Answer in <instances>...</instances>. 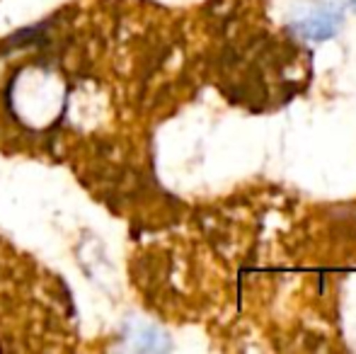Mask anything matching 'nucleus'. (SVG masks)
I'll use <instances>...</instances> for the list:
<instances>
[{
	"label": "nucleus",
	"mask_w": 356,
	"mask_h": 354,
	"mask_svg": "<svg viewBox=\"0 0 356 354\" xmlns=\"http://www.w3.org/2000/svg\"><path fill=\"white\" fill-rule=\"evenodd\" d=\"M342 27V13L337 8H315L293 22V32L310 42H325Z\"/></svg>",
	"instance_id": "1"
},
{
	"label": "nucleus",
	"mask_w": 356,
	"mask_h": 354,
	"mask_svg": "<svg viewBox=\"0 0 356 354\" xmlns=\"http://www.w3.org/2000/svg\"><path fill=\"white\" fill-rule=\"evenodd\" d=\"M127 337H134V347H136V350H165V347H168V340L163 337V332L153 330V328L138 325L136 330H134V335H127Z\"/></svg>",
	"instance_id": "2"
},
{
	"label": "nucleus",
	"mask_w": 356,
	"mask_h": 354,
	"mask_svg": "<svg viewBox=\"0 0 356 354\" xmlns=\"http://www.w3.org/2000/svg\"><path fill=\"white\" fill-rule=\"evenodd\" d=\"M352 8H354V10H356V0H352Z\"/></svg>",
	"instance_id": "3"
}]
</instances>
